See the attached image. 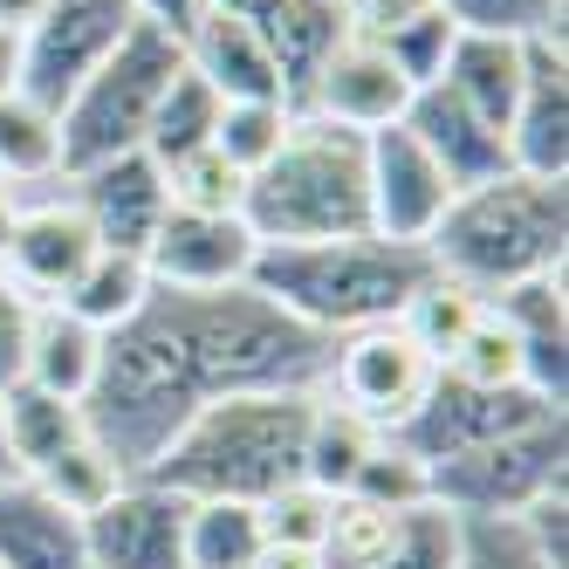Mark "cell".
<instances>
[{
    "instance_id": "6da1fadb",
    "label": "cell",
    "mask_w": 569,
    "mask_h": 569,
    "mask_svg": "<svg viewBox=\"0 0 569 569\" xmlns=\"http://www.w3.org/2000/svg\"><path fill=\"white\" fill-rule=\"evenodd\" d=\"M330 343L289 309H274L254 281L240 289H158L131 322L103 337L97 385L83 398L90 432L124 473H144L172 432L233 391H316Z\"/></svg>"
},
{
    "instance_id": "7a4b0ae2",
    "label": "cell",
    "mask_w": 569,
    "mask_h": 569,
    "mask_svg": "<svg viewBox=\"0 0 569 569\" xmlns=\"http://www.w3.org/2000/svg\"><path fill=\"white\" fill-rule=\"evenodd\" d=\"M316 391H233L192 412L172 446L144 467V480L186 501H268L302 480V432Z\"/></svg>"
},
{
    "instance_id": "3957f363",
    "label": "cell",
    "mask_w": 569,
    "mask_h": 569,
    "mask_svg": "<svg viewBox=\"0 0 569 569\" xmlns=\"http://www.w3.org/2000/svg\"><path fill=\"white\" fill-rule=\"evenodd\" d=\"M426 274H432L426 248L350 233V240H309V248H261L254 289L322 343H337L350 330H371V322H398L405 302L426 289Z\"/></svg>"
},
{
    "instance_id": "277c9868",
    "label": "cell",
    "mask_w": 569,
    "mask_h": 569,
    "mask_svg": "<svg viewBox=\"0 0 569 569\" xmlns=\"http://www.w3.org/2000/svg\"><path fill=\"white\" fill-rule=\"evenodd\" d=\"M426 254L439 274L467 281L473 296H501L528 274H556L569 254V179L501 172L487 186L453 192Z\"/></svg>"
},
{
    "instance_id": "5b68a950",
    "label": "cell",
    "mask_w": 569,
    "mask_h": 569,
    "mask_svg": "<svg viewBox=\"0 0 569 569\" xmlns=\"http://www.w3.org/2000/svg\"><path fill=\"white\" fill-rule=\"evenodd\" d=\"M240 220L261 248H309V240H350L371 233L363 199V131H343L330 117H289V138L261 172H248Z\"/></svg>"
},
{
    "instance_id": "8992f818",
    "label": "cell",
    "mask_w": 569,
    "mask_h": 569,
    "mask_svg": "<svg viewBox=\"0 0 569 569\" xmlns=\"http://www.w3.org/2000/svg\"><path fill=\"white\" fill-rule=\"evenodd\" d=\"M179 34L138 21L124 42L110 49V62L76 90L62 110H56V131H62V172H90L103 158H124V151H144V124L166 83L179 76Z\"/></svg>"
},
{
    "instance_id": "52a82bcc",
    "label": "cell",
    "mask_w": 569,
    "mask_h": 569,
    "mask_svg": "<svg viewBox=\"0 0 569 569\" xmlns=\"http://www.w3.org/2000/svg\"><path fill=\"white\" fill-rule=\"evenodd\" d=\"M549 487H569V419H542L473 453L432 460V501L453 515H521Z\"/></svg>"
},
{
    "instance_id": "ba28073f",
    "label": "cell",
    "mask_w": 569,
    "mask_h": 569,
    "mask_svg": "<svg viewBox=\"0 0 569 569\" xmlns=\"http://www.w3.org/2000/svg\"><path fill=\"white\" fill-rule=\"evenodd\" d=\"M439 363L432 350L405 330V322H371V330H350L330 343V363H322V398H337L343 412H357L363 426L398 432L419 412V398L432 391Z\"/></svg>"
},
{
    "instance_id": "9c48e42d",
    "label": "cell",
    "mask_w": 569,
    "mask_h": 569,
    "mask_svg": "<svg viewBox=\"0 0 569 569\" xmlns=\"http://www.w3.org/2000/svg\"><path fill=\"white\" fill-rule=\"evenodd\" d=\"M138 28L131 0H42V14L21 28V76L14 90L49 117L110 62V49Z\"/></svg>"
},
{
    "instance_id": "30bf717a",
    "label": "cell",
    "mask_w": 569,
    "mask_h": 569,
    "mask_svg": "<svg viewBox=\"0 0 569 569\" xmlns=\"http://www.w3.org/2000/svg\"><path fill=\"white\" fill-rule=\"evenodd\" d=\"M90 261H97V227L76 207L69 172L42 186H14V233H8V254H0V274L28 302H62L69 281Z\"/></svg>"
},
{
    "instance_id": "8fae6325",
    "label": "cell",
    "mask_w": 569,
    "mask_h": 569,
    "mask_svg": "<svg viewBox=\"0 0 569 569\" xmlns=\"http://www.w3.org/2000/svg\"><path fill=\"white\" fill-rule=\"evenodd\" d=\"M542 419H569L556 405H542L528 385H508V391H487V385H460V378H432V391L419 398V412L405 419L391 439H405L412 453L432 467V460H453V453H473V446H495L508 432H528Z\"/></svg>"
},
{
    "instance_id": "7c38bea8",
    "label": "cell",
    "mask_w": 569,
    "mask_h": 569,
    "mask_svg": "<svg viewBox=\"0 0 569 569\" xmlns=\"http://www.w3.org/2000/svg\"><path fill=\"white\" fill-rule=\"evenodd\" d=\"M363 199H371V233L398 240V248H426L439 213L453 207V186L432 166V151L405 131H363Z\"/></svg>"
},
{
    "instance_id": "4fadbf2b",
    "label": "cell",
    "mask_w": 569,
    "mask_h": 569,
    "mask_svg": "<svg viewBox=\"0 0 569 569\" xmlns=\"http://www.w3.org/2000/svg\"><path fill=\"white\" fill-rule=\"evenodd\" d=\"M186 495L131 473L117 495L83 515V562L90 569H186Z\"/></svg>"
},
{
    "instance_id": "5bb4252c",
    "label": "cell",
    "mask_w": 569,
    "mask_h": 569,
    "mask_svg": "<svg viewBox=\"0 0 569 569\" xmlns=\"http://www.w3.org/2000/svg\"><path fill=\"white\" fill-rule=\"evenodd\" d=\"M261 240L240 213H166L144 248V268L158 289H240L254 281Z\"/></svg>"
},
{
    "instance_id": "9a60e30c",
    "label": "cell",
    "mask_w": 569,
    "mask_h": 569,
    "mask_svg": "<svg viewBox=\"0 0 569 569\" xmlns=\"http://www.w3.org/2000/svg\"><path fill=\"white\" fill-rule=\"evenodd\" d=\"M405 103H412V83L398 76L385 42H371V34L350 28L330 49V62L316 69V83H309V97L296 110L330 117V124H343V131H385V124L405 117Z\"/></svg>"
},
{
    "instance_id": "2e32d148",
    "label": "cell",
    "mask_w": 569,
    "mask_h": 569,
    "mask_svg": "<svg viewBox=\"0 0 569 569\" xmlns=\"http://www.w3.org/2000/svg\"><path fill=\"white\" fill-rule=\"evenodd\" d=\"M213 8H227L268 49V62L281 69L289 103L309 97L316 69L330 62V49L350 34V8H343V0H213Z\"/></svg>"
},
{
    "instance_id": "e0dca14e",
    "label": "cell",
    "mask_w": 569,
    "mask_h": 569,
    "mask_svg": "<svg viewBox=\"0 0 569 569\" xmlns=\"http://www.w3.org/2000/svg\"><path fill=\"white\" fill-rule=\"evenodd\" d=\"M76 207H83V220L97 227V248L110 254H144L158 220L172 213L166 199V172L151 166L144 151H124V158H103V166L76 172Z\"/></svg>"
},
{
    "instance_id": "ac0fdd59",
    "label": "cell",
    "mask_w": 569,
    "mask_h": 569,
    "mask_svg": "<svg viewBox=\"0 0 569 569\" xmlns=\"http://www.w3.org/2000/svg\"><path fill=\"white\" fill-rule=\"evenodd\" d=\"M508 166L528 179H569V56L562 42H528L521 103L508 124Z\"/></svg>"
},
{
    "instance_id": "d6986e66",
    "label": "cell",
    "mask_w": 569,
    "mask_h": 569,
    "mask_svg": "<svg viewBox=\"0 0 569 569\" xmlns=\"http://www.w3.org/2000/svg\"><path fill=\"white\" fill-rule=\"evenodd\" d=\"M179 56H186V69H192L220 103H289V90H281V69L268 62V49H261L227 8H213V0H199L192 28L179 34ZM289 110H296V103H289Z\"/></svg>"
},
{
    "instance_id": "ffe728a7",
    "label": "cell",
    "mask_w": 569,
    "mask_h": 569,
    "mask_svg": "<svg viewBox=\"0 0 569 569\" xmlns=\"http://www.w3.org/2000/svg\"><path fill=\"white\" fill-rule=\"evenodd\" d=\"M398 124L432 151V166L446 172V186H453V192L515 172V166H508V138H495V131H487V124H480V117H473L453 90H439V83L412 90V103H405Z\"/></svg>"
},
{
    "instance_id": "44dd1931",
    "label": "cell",
    "mask_w": 569,
    "mask_h": 569,
    "mask_svg": "<svg viewBox=\"0 0 569 569\" xmlns=\"http://www.w3.org/2000/svg\"><path fill=\"white\" fill-rule=\"evenodd\" d=\"M0 569H90L83 521L49 501L28 473L0 480Z\"/></svg>"
},
{
    "instance_id": "7402d4cb",
    "label": "cell",
    "mask_w": 569,
    "mask_h": 569,
    "mask_svg": "<svg viewBox=\"0 0 569 569\" xmlns=\"http://www.w3.org/2000/svg\"><path fill=\"white\" fill-rule=\"evenodd\" d=\"M97 363H103V330H90L62 302H34L28 343H21V385H42L69 405H83L97 385Z\"/></svg>"
},
{
    "instance_id": "603a6c76",
    "label": "cell",
    "mask_w": 569,
    "mask_h": 569,
    "mask_svg": "<svg viewBox=\"0 0 569 569\" xmlns=\"http://www.w3.org/2000/svg\"><path fill=\"white\" fill-rule=\"evenodd\" d=\"M521 69H528V42H501V34H460L453 56L439 69V90H453L495 138H508L515 103H521Z\"/></svg>"
},
{
    "instance_id": "cb8c5ba5",
    "label": "cell",
    "mask_w": 569,
    "mask_h": 569,
    "mask_svg": "<svg viewBox=\"0 0 569 569\" xmlns=\"http://www.w3.org/2000/svg\"><path fill=\"white\" fill-rule=\"evenodd\" d=\"M90 432L83 419V405H69L42 385H0V439H8V467L14 473H34V467H49L62 446H76Z\"/></svg>"
},
{
    "instance_id": "d4e9b609",
    "label": "cell",
    "mask_w": 569,
    "mask_h": 569,
    "mask_svg": "<svg viewBox=\"0 0 569 569\" xmlns=\"http://www.w3.org/2000/svg\"><path fill=\"white\" fill-rule=\"evenodd\" d=\"M378 446V426H363L357 412H343L337 398L309 405V432H302V480L322 487V495H350V480L363 467V453Z\"/></svg>"
},
{
    "instance_id": "484cf974",
    "label": "cell",
    "mask_w": 569,
    "mask_h": 569,
    "mask_svg": "<svg viewBox=\"0 0 569 569\" xmlns=\"http://www.w3.org/2000/svg\"><path fill=\"white\" fill-rule=\"evenodd\" d=\"M268 549L254 501H192L186 508V569H254Z\"/></svg>"
},
{
    "instance_id": "4316f807",
    "label": "cell",
    "mask_w": 569,
    "mask_h": 569,
    "mask_svg": "<svg viewBox=\"0 0 569 569\" xmlns=\"http://www.w3.org/2000/svg\"><path fill=\"white\" fill-rule=\"evenodd\" d=\"M151 296V268H144V254H110V248H97V261L69 281V296H62V309L69 316H83L90 330H117V322H131L138 316V302Z\"/></svg>"
},
{
    "instance_id": "83f0119b",
    "label": "cell",
    "mask_w": 569,
    "mask_h": 569,
    "mask_svg": "<svg viewBox=\"0 0 569 569\" xmlns=\"http://www.w3.org/2000/svg\"><path fill=\"white\" fill-rule=\"evenodd\" d=\"M213 124H220V97L179 62V76L166 83V97H158L151 124H144V158H151V166H172V158L213 144Z\"/></svg>"
},
{
    "instance_id": "f1b7e54d",
    "label": "cell",
    "mask_w": 569,
    "mask_h": 569,
    "mask_svg": "<svg viewBox=\"0 0 569 569\" xmlns=\"http://www.w3.org/2000/svg\"><path fill=\"white\" fill-rule=\"evenodd\" d=\"M28 480L42 487L49 501H62L76 521H83V515H97V508H103V501H110V495H117V487H124L131 473L110 460V446H103L97 432H83L76 446H62V453H56L49 467H34Z\"/></svg>"
},
{
    "instance_id": "f546056e",
    "label": "cell",
    "mask_w": 569,
    "mask_h": 569,
    "mask_svg": "<svg viewBox=\"0 0 569 569\" xmlns=\"http://www.w3.org/2000/svg\"><path fill=\"white\" fill-rule=\"evenodd\" d=\"M0 179L8 186H42L62 179V131L42 103H28L21 90L0 97Z\"/></svg>"
},
{
    "instance_id": "4dcf8cb0",
    "label": "cell",
    "mask_w": 569,
    "mask_h": 569,
    "mask_svg": "<svg viewBox=\"0 0 569 569\" xmlns=\"http://www.w3.org/2000/svg\"><path fill=\"white\" fill-rule=\"evenodd\" d=\"M446 378H460V385H487V391H508V385H521V337L508 330V316L487 302L473 322H467V337L446 350V363H439Z\"/></svg>"
},
{
    "instance_id": "1f68e13d",
    "label": "cell",
    "mask_w": 569,
    "mask_h": 569,
    "mask_svg": "<svg viewBox=\"0 0 569 569\" xmlns=\"http://www.w3.org/2000/svg\"><path fill=\"white\" fill-rule=\"evenodd\" d=\"M460 34H501V42H562L569 0H432Z\"/></svg>"
},
{
    "instance_id": "d6a6232c",
    "label": "cell",
    "mask_w": 569,
    "mask_h": 569,
    "mask_svg": "<svg viewBox=\"0 0 569 569\" xmlns=\"http://www.w3.org/2000/svg\"><path fill=\"white\" fill-rule=\"evenodd\" d=\"M460 542H467V521L453 508H405L398 528H391V542L371 569H460Z\"/></svg>"
},
{
    "instance_id": "836d02e7",
    "label": "cell",
    "mask_w": 569,
    "mask_h": 569,
    "mask_svg": "<svg viewBox=\"0 0 569 569\" xmlns=\"http://www.w3.org/2000/svg\"><path fill=\"white\" fill-rule=\"evenodd\" d=\"M350 495L371 501V508H391V515L426 508V501H432V467H426L405 439L378 432V446L363 453V467H357V480H350Z\"/></svg>"
},
{
    "instance_id": "e575fe53",
    "label": "cell",
    "mask_w": 569,
    "mask_h": 569,
    "mask_svg": "<svg viewBox=\"0 0 569 569\" xmlns=\"http://www.w3.org/2000/svg\"><path fill=\"white\" fill-rule=\"evenodd\" d=\"M480 309H487V296H473L467 281H453V274H439V268H432V274H426V289L405 302V316H398V322H405V330H412V337L432 350V363H446V350L467 337V322H473Z\"/></svg>"
},
{
    "instance_id": "d590c367",
    "label": "cell",
    "mask_w": 569,
    "mask_h": 569,
    "mask_svg": "<svg viewBox=\"0 0 569 569\" xmlns=\"http://www.w3.org/2000/svg\"><path fill=\"white\" fill-rule=\"evenodd\" d=\"M158 172H166V199L179 213H240V192H248V172L227 166L213 144H199V151L172 158V166H158Z\"/></svg>"
},
{
    "instance_id": "8d00e7d4",
    "label": "cell",
    "mask_w": 569,
    "mask_h": 569,
    "mask_svg": "<svg viewBox=\"0 0 569 569\" xmlns=\"http://www.w3.org/2000/svg\"><path fill=\"white\" fill-rule=\"evenodd\" d=\"M371 42H385V56L398 62V76L412 90H426V83H439V69H446V56H453V42H460V28L446 21L432 0L419 14H405L398 28H385V34H371Z\"/></svg>"
},
{
    "instance_id": "74e56055",
    "label": "cell",
    "mask_w": 569,
    "mask_h": 569,
    "mask_svg": "<svg viewBox=\"0 0 569 569\" xmlns=\"http://www.w3.org/2000/svg\"><path fill=\"white\" fill-rule=\"evenodd\" d=\"M289 103H220V124H213V151L240 172H261L268 158L289 138Z\"/></svg>"
},
{
    "instance_id": "f35d334b",
    "label": "cell",
    "mask_w": 569,
    "mask_h": 569,
    "mask_svg": "<svg viewBox=\"0 0 569 569\" xmlns=\"http://www.w3.org/2000/svg\"><path fill=\"white\" fill-rule=\"evenodd\" d=\"M391 528H398L391 508H371V501H357V495H337L330 528H322V569H371L385 556V542H391Z\"/></svg>"
},
{
    "instance_id": "ab89813d",
    "label": "cell",
    "mask_w": 569,
    "mask_h": 569,
    "mask_svg": "<svg viewBox=\"0 0 569 569\" xmlns=\"http://www.w3.org/2000/svg\"><path fill=\"white\" fill-rule=\"evenodd\" d=\"M501 316H508V330L521 343H569V302H562V268L556 274H528L515 281V289L501 296H487Z\"/></svg>"
},
{
    "instance_id": "60d3db41",
    "label": "cell",
    "mask_w": 569,
    "mask_h": 569,
    "mask_svg": "<svg viewBox=\"0 0 569 569\" xmlns=\"http://www.w3.org/2000/svg\"><path fill=\"white\" fill-rule=\"evenodd\" d=\"M261 508V536L268 542H289V549H322V528H330V508L337 495H322V487L309 480H289V487H274Z\"/></svg>"
},
{
    "instance_id": "b9f144b4",
    "label": "cell",
    "mask_w": 569,
    "mask_h": 569,
    "mask_svg": "<svg viewBox=\"0 0 569 569\" xmlns=\"http://www.w3.org/2000/svg\"><path fill=\"white\" fill-rule=\"evenodd\" d=\"M508 521H515V536L528 542V556L542 569H569V487H549V495H536Z\"/></svg>"
},
{
    "instance_id": "7bdbcfd3",
    "label": "cell",
    "mask_w": 569,
    "mask_h": 569,
    "mask_svg": "<svg viewBox=\"0 0 569 569\" xmlns=\"http://www.w3.org/2000/svg\"><path fill=\"white\" fill-rule=\"evenodd\" d=\"M460 569H542V562L528 556V542L515 536L508 515H473L467 521V542H460Z\"/></svg>"
},
{
    "instance_id": "ee69618b",
    "label": "cell",
    "mask_w": 569,
    "mask_h": 569,
    "mask_svg": "<svg viewBox=\"0 0 569 569\" xmlns=\"http://www.w3.org/2000/svg\"><path fill=\"white\" fill-rule=\"evenodd\" d=\"M28 316L34 302L14 289L8 274H0V385H14L21 378V343H28Z\"/></svg>"
},
{
    "instance_id": "f6af8a7d",
    "label": "cell",
    "mask_w": 569,
    "mask_h": 569,
    "mask_svg": "<svg viewBox=\"0 0 569 569\" xmlns=\"http://www.w3.org/2000/svg\"><path fill=\"white\" fill-rule=\"evenodd\" d=\"M131 14L151 21V28H166V34H186L192 14H199V0H131Z\"/></svg>"
},
{
    "instance_id": "bcb514c9",
    "label": "cell",
    "mask_w": 569,
    "mask_h": 569,
    "mask_svg": "<svg viewBox=\"0 0 569 569\" xmlns=\"http://www.w3.org/2000/svg\"><path fill=\"white\" fill-rule=\"evenodd\" d=\"M254 569H322V549H289V542H268Z\"/></svg>"
},
{
    "instance_id": "7dc6e473",
    "label": "cell",
    "mask_w": 569,
    "mask_h": 569,
    "mask_svg": "<svg viewBox=\"0 0 569 569\" xmlns=\"http://www.w3.org/2000/svg\"><path fill=\"white\" fill-rule=\"evenodd\" d=\"M14 76H21V34L0 28V97H14Z\"/></svg>"
},
{
    "instance_id": "c3c4849f",
    "label": "cell",
    "mask_w": 569,
    "mask_h": 569,
    "mask_svg": "<svg viewBox=\"0 0 569 569\" xmlns=\"http://www.w3.org/2000/svg\"><path fill=\"white\" fill-rule=\"evenodd\" d=\"M34 14H42V0H0V28H8V34H21Z\"/></svg>"
},
{
    "instance_id": "681fc988",
    "label": "cell",
    "mask_w": 569,
    "mask_h": 569,
    "mask_svg": "<svg viewBox=\"0 0 569 569\" xmlns=\"http://www.w3.org/2000/svg\"><path fill=\"white\" fill-rule=\"evenodd\" d=\"M8 233H14V186H0V254H8Z\"/></svg>"
},
{
    "instance_id": "f907efd6",
    "label": "cell",
    "mask_w": 569,
    "mask_h": 569,
    "mask_svg": "<svg viewBox=\"0 0 569 569\" xmlns=\"http://www.w3.org/2000/svg\"><path fill=\"white\" fill-rule=\"evenodd\" d=\"M8 473H14V467H8V439H0V480H8Z\"/></svg>"
},
{
    "instance_id": "816d5d0a",
    "label": "cell",
    "mask_w": 569,
    "mask_h": 569,
    "mask_svg": "<svg viewBox=\"0 0 569 569\" xmlns=\"http://www.w3.org/2000/svg\"><path fill=\"white\" fill-rule=\"evenodd\" d=\"M0 186H8V179H0Z\"/></svg>"
}]
</instances>
